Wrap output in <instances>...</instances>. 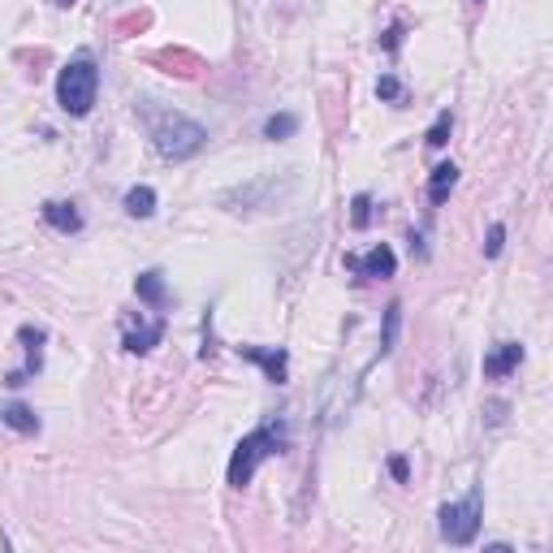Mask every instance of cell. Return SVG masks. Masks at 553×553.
<instances>
[{"label": "cell", "mask_w": 553, "mask_h": 553, "mask_svg": "<svg viewBox=\"0 0 553 553\" xmlns=\"http://www.w3.org/2000/svg\"><path fill=\"white\" fill-rule=\"evenodd\" d=\"M502 242H506V229L493 225L488 229V242H485V256H502Z\"/></svg>", "instance_id": "d6986e66"}, {"label": "cell", "mask_w": 553, "mask_h": 553, "mask_svg": "<svg viewBox=\"0 0 553 553\" xmlns=\"http://www.w3.org/2000/svg\"><path fill=\"white\" fill-rule=\"evenodd\" d=\"M134 294H138L147 307H156V312H161L164 303H169V290H164V277H161V273H138V277H134Z\"/></svg>", "instance_id": "9c48e42d"}, {"label": "cell", "mask_w": 553, "mask_h": 553, "mask_svg": "<svg viewBox=\"0 0 553 553\" xmlns=\"http://www.w3.org/2000/svg\"><path fill=\"white\" fill-rule=\"evenodd\" d=\"M281 450H286V423H260L256 432H247V437L238 441V450L229 458V485L247 488L264 458L281 454Z\"/></svg>", "instance_id": "6da1fadb"}, {"label": "cell", "mask_w": 553, "mask_h": 553, "mask_svg": "<svg viewBox=\"0 0 553 553\" xmlns=\"http://www.w3.org/2000/svg\"><path fill=\"white\" fill-rule=\"evenodd\" d=\"M390 471H393V480H402V485H407V476H411V467H407V458L402 454L390 458Z\"/></svg>", "instance_id": "ffe728a7"}, {"label": "cell", "mask_w": 553, "mask_h": 553, "mask_svg": "<svg viewBox=\"0 0 553 553\" xmlns=\"http://www.w3.org/2000/svg\"><path fill=\"white\" fill-rule=\"evenodd\" d=\"M450 130H454V117L441 113V117L432 122V130H428V147H446V143H450Z\"/></svg>", "instance_id": "2e32d148"}, {"label": "cell", "mask_w": 553, "mask_h": 553, "mask_svg": "<svg viewBox=\"0 0 553 553\" xmlns=\"http://www.w3.org/2000/svg\"><path fill=\"white\" fill-rule=\"evenodd\" d=\"M57 4H74V0H57Z\"/></svg>", "instance_id": "7402d4cb"}, {"label": "cell", "mask_w": 553, "mask_h": 553, "mask_svg": "<svg viewBox=\"0 0 553 553\" xmlns=\"http://www.w3.org/2000/svg\"><path fill=\"white\" fill-rule=\"evenodd\" d=\"M152 138H156V152L164 161H191L208 143V130L191 117H182V113H156L152 117Z\"/></svg>", "instance_id": "7a4b0ae2"}, {"label": "cell", "mask_w": 553, "mask_h": 553, "mask_svg": "<svg viewBox=\"0 0 553 553\" xmlns=\"http://www.w3.org/2000/svg\"><path fill=\"white\" fill-rule=\"evenodd\" d=\"M43 221L52 229H61V233H78L83 229V217H78L74 203H43Z\"/></svg>", "instance_id": "30bf717a"}, {"label": "cell", "mask_w": 553, "mask_h": 553, "mask_svg": "<svg viewBox=\"0 0 553 553\" xmlns=\"http://www.w3.org/2000/svg\"><path fill=\"white\" fill-rule=\"evenodd\" d=\"M454 182H458V164H437L432 169V178H428V199L432 203H446L450 199V191H454Z\"/></svg>", "instance_id": "8fae6325"}, {"label": "cell", "mask_w": 553, "mask_h": 553, "mask_svg": "<svg viewBox=\"0 0 553 553\" xmlns=\"http://www.w3.org/2000/svg\"><path fill=\"white\" fill-rule=\"evenodd\" d=\"M519 363H523V346H519V342H502V346L485 359V376H488V381H502V376H510Z\"/></svg>", "instance_id": "52a82bcc"}, {"label": "cell", "mask_w": 553, "mask_h": 553, "mask_svg": "<svg viewBox=\"0 0 553 553\" xmlns=\"http://www.w3.org/2000/svg\"><path fill=\"white\" fill-rule=\"evenodd\" d=\"M294 130H298V117H290V113H281V117H268V122H264V138H273V143H277V138H290Z\"/></svg>", "instance_id": "5bb4252c"}, {"label": "cell", "mask_w": 553, "mask_h": 553, "mask_svg": "<svg viewBox=\"0 0 553 553\" xmlns=\"http://www.w3.org/2000/svg\"><path fill=\"white\" fill-rule=\"evenodd\" d=\"M126 212L138 217V221H147V217L156 212V191H152V186H130V191H126Z\"/></svg>", "instance_id": "7c38bea8"}, {"label": "cell", "mask_w": 553, "mask_h": 553, "mask_svg": "<svg viewBox=\"0 0 553 553\" xmlns=\"http://www.w3.org/2000/svg\"><path fill=\"white\" fill-rule=\"evenodd\" d=\"M476 532H480V497L441 506V536H446L450 545H471Z\"/></svg>", "instance_id": "277c9868"}, {"label": "cell", "mask_w": 553, "mask_h": 553, "mask_svg": "<svg viewBox=\"0 0 553 553\" xmlns=\"http://www.w3.org/2000/svg\"><path fill=\"white\" fill-rule=\"evenodd\" d=\"M96 91H99V69L91 57H74L61 78H57V104L66 108L69 117H87L91 104H96Z\"/></svg>", "instance_id": "3957f363"}, {"label": "cell", "mask_w": 553, "mask_h": 553, "mask_svg": "<svg viewBox=\"0 0 553 553\" xmlns=\"http://www.w3.org/2000/svg\"><path fill=\"white\" fill-rule=\"evenodd\" d=\"M346 268L359 273V277H372V281L381 277V281H385V277H393V268H398V256L381 242V247H372L367 256H346Z\"/></svg>", "instance_id": "5b68a950"}, {"label": "cell", "mask_w": 553, "mask_h": 553, "mask_svg": "<svg viewBox=\"0 0 553 553\" xmlns=\"http://www.w3.org/2000/svg\"><path fill=\"white\" fill-rule=\"evenodd\" d=\"M161 337H164V320L156 316L152 325L126 328V351H130V355H147V351H152V346H156Z\"/></svg>", "instance_id": "ba28073f"}, {"label": "cell", "mask_w": 553, "mask_h": 553, "mask_svg": "<svg viewBox=\"0 0 553 553\" xmlns=\"http://www.w3.org/2000/svg\"><path fill=\"white\" fill-rule=\"evenodd\" d=\"M0 420L9 423L13 432H35V428H39V420H35V411H31V407H22V402L4 407V411H0Z\"/></svg>", "instance_id": "4fadbf2b"}, {"label": "cell", "mask_w": 553, "mask_h": 553, "mask_svg": "<svg viewBox=\"0 0 553 553\" xmlns=\"http://www.w3.org/2000/svg\"><path fill=\"white\" fill-rule=\"evenodd\" d=\"M398 35H402V27H393V31L385 35V39H381V43H385V48H390V52H393V48H398Z\"/></svg>", "instance_id": "44dd1931"}, {"label": "cell", "mask_w": 553, "mask_h": 553, "mask_svg": "<svg viewBox=\"0 0 553 553\" xmlns=\"http://www.w3.org/2000/svg\"><path fill=\"white\" fill-rule=\"evenodd\" d=\"M398 320H402V307H398V303H393L390 312H385V333H381V355H390L393 337H398Z\"/></svg>", "instance_id": "e0dca14e"}, {"label": "cell", "mask_w": 553, "mask_h": 553, "mask_svg": "<svg viewBox=\"0 0 553 553\" xmlns=\"http://www.w3.org/2000/svg\"><path fill=\"white\" fill-rule=\"evenodd\" d=\"M476 4H480V0H476Z\"/></svg>", "instance_id": "603a6c76"}, {"label": "cell", "mask_w": 553, "mask_h": 553, "mask_svg": "<svg viewBox=\"0 0 553 553\" xmlns=\"http://www.w3.org/2000/svg\"><path fill=\"white\" fill-rule=\"evenodd\" d=\"M351 225H355V229L372 225V195H355V199H351Z\"/></svg>", "instance_id": "9a60e30c"}, {"label": "cell", "mask_w": 553, "mask_h": 553, "mask_svg": "<svg viewBox=\"0 0 553 553\" xmlns=\"http://www.w3.org/2000/svg\"><path fill=\"white\" fill-rule=\"evenodd\" d=\"M238 355L251 359V363H260L264 376H268L273 385H281L286 372H290V355H286L281 346H238Z\"/></svg>", "instance_id": "8992f818"}, {"label": "cell", "mask_w": 553, "mask_h": 553, "mask_svg": "<svg viewBox=\"0 0 553 553\" xmlns=\"http://www.w3.org/2000/svg\"><path fill=\"white\" fill-rule=\"evenodd\" d=\"M376 96H381V99H398V96H402V83H398L393 74H385V78L376 83Z\"/></svg>", "instance_id": "ac0fdd59"}]
</instances>
